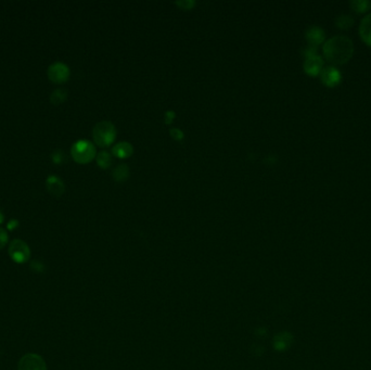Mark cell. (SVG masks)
<instances>
[{
  "instance_id": "1",
  "label": "cell",
  "mask_w": 371,
  "mask_h": 370,
  "mask_svg": "<svg viewBox=\"0 0 371 370\" xmlns=\"http://www.w3.org/2000/svg\"><path fill=\"white\" fill-rule=\"evenodd\" d=\"M353 51V41L346 36H334L323 45V54L326 59L333 64H342L348 61Z\"/></svg>"
},
{
  "instance_id": "2",
  "label": "cell",
  "mask_w": 371,
  "mask_h": 370,
  "mask_svg": "<svg viewBox=\"0 0 371 370\" xmlns=\"http://www.w3.org/2000/svg\"><path fill=\"white\" fill-rule=\"evenodd\" d=\"M93 139L99 147L104 148L111 144L116 137V129L111 122L102 121L96 124L92 132Z\"/></svg>"
},
{
  "instance_id": "3",
  "label": "cell",
  "mask_w": 371,
  "mask_h": 370,
  "mask_svg": "<svg viewBox=\"0 0 371 370\" xmlns=\"http://www.w3.org/2000/svg\"><path fill=\"white\" fill-rule=\"evenodd\" d=\"M71 154L75 162L80 164H87L95 159L96 148L90 142L78 140V142L72 145Z\"/></svg>"
},
{
  "instance_id": "4",
  "label": "cell",
  "mask_w": 371,
  "mask_h": 370,
  "mask_svg": "<svg viewBox=\"0 0 371 370\" xmlns=\"http://www.w3.org/2000/svg\"><path fill=\"white\" fill-rule=\"evenodd\" d=\"M9 255L15 263L23 264L26 263L30 257V250L28 244L24 241L17 239L13 240L9 246Z\"/></svg>"
},
{
  "instance_id": "5",
  "label": "cell",
  "mask_w": 371,
  "mask_h": 370,
  "mask_svg": "<svg viewBox=\"0 0 371 370\" xmlns=\"http://www.w3.org/2000/svg\"><path fill=\"white\" fill-rule=\"evenodd\" d=\"M48 77L55 84H63L70 77V69L62 62H55L48 67Z\"/></svg>"
},
{
  "instance_id": "6",
  "label": "cell",
  "mask_w": 371,
  "mask_h": 370,
  "mask_svg": "<svg viewBox=\"0 0 371 370\" xmlns=\"http://www.w3.org/2000/svg\"><path fill=\"white\" fill-rule=\"evenodd\" d=\"M19 370H47L44 359L36 354H28L20 359Z\"/></svg>"
},
{
  "instance_id": "7",
  "label": "cell",
  "mask_w": 371,
  "mask_h": 370,
  "mask_svg": "<svg viewBox=\"0 0 371 370\" xmlns=\"http://www.w3.org/2000/svg\"><path fill=\"white\" fill-rule=\"evenodd\" d=\"M46 187L49 194L57 198L61 197L65 191V186L63 184V181H62V179L59 178V177H57L55 175H50L48 178H47Z\"/></svg>"
},
{
  "instance_id": "8",
  "label": "cell",
  "mask_w": 371,
  "mask_h": 370,
  "mask_svg": "<svg viewBox=\"0 0 371 370\" xmlns=\"http://www.w3.org/2000/svg\"><path fill=\"white\" fill-rule=\"evenodd\" d=\"M323 61L320 56L314 55L308 57L304 62V70L311 75H317L322 71Z\"/></svg>"
},
{
  "instance_id": "9",
  "label": "cell",
  "mask_w": 371,
  "mask_h": 370,
  "mask_svg": "<svg viewBox=\"0 0 371 370\" xmlns=\"http://www.w3.org/2000/svg\"><path fill=\"white\" fill-rule=\"evenodd\" d=\"M322 82L328 86H334L341 81V73L334 66H327L320 72Z\"/></svg>"
},
{
  "instance_id": "10",
  "label": "cell",
  "mask_w": 371,
  "mask_h": 370,
  "mask_svg": "<svg viewBox=\"0 0 371 370\" xmlns=\"http://www.w3.org/2000/svg\"><path fill=\"white\" fill-rule=\"evenodd\" d=\"M274 347L277 351H285L293 343V336L290 332H280L274 338Z\"/></svg>"
},
{
  "instance_id": "11",
  "label": "cell",
  "mask_w": 371,
  "mask_h": 370,
  "mask_svg": "<svg viewBox=\"0 0 371 370\" xmlns=\"http://www.w3.org/2000/svg\"><path fill=\"white\" fill-rule=\"evenodd\" d=\"M306 38L311 46L316 47L318 44L322 43L323 38H325V32L319 26H312L307 29Z\"/></svg>"
},
{
  "instance_id": "12",
  "label": "cell",
  "mask_w": 371,
  "mask_h": 370,
  "mask_svg": "<svg viewBox=\"0 0 371 370\" xmlns=\"http://www.w3.org/2000/svg\"><path fill=\"white\" fill-rule=\"evenodd\" d=\"M112 152L114 155L117 156V158L119 159H126L133 154L134 148L129 142H122L114 145L112 149Z\"/></svg>"
},
{
  "instance_id": "13",
  "label": "cell",
  "mask_w": 371,
  "mask_h": 370,
  "mask_svg": "<svg viewBox=\"0 0 371 370\" xmlns=\"http://www.w3.org/2000/svg\"><path fill=\"white\" fill-rule=\"evenodd\" d=\"M359 33L365 43L371 46V13L362 20L359 26Z\"/></svg>"
},
{
  "instance_id": "14",
  "label": "cell",
  "mask_w": 371,
  "mask_h": 370,
  "mask_svg": "<svg viewBox=\"0 0 371 370\" xmlns=\"http://www.w3.org/2000/svg\"><path fill=\"white\" fill-rule=\"evenodd\" d=\"M128 176H129V170L127 168V165H125V164H119L113 171V178L118 182H124L125 180H127Z\"/></svg>"
},
{
  "instance_id": "15",
  "label": "cell",
  "mask_w": 371,
  "mask_h": 370,
  "mask_svg": "<svg viewBox=\"0 0 371 370\" xmlns=\"http://www.w3.org/2000/svg\"><path fill=\"white\" fill-rule=\"evenodd\" d=\"M67 98V93L63 89H57L51 93L50 96V102L55 106H59V104L63 103Z\"/></svg>"
},
{
  "instance_id": "16",
  "label": "cell",
  "mask_w": 371,
  "mask_h": 370,
  "mask_svg": "<svg viewBox=\"0 0 371 370\" xmlns=\"http://www.w3.org/2000/svg\"><path fill=\"white\" fill-rule=\"evenodd\" d=\"M97 163L100 166L101 169H108L112 163V158L107 151H101L100 153L97 155Z\"/></svg>"
},
{
  "instance_id": "17",
  "label": "cell",
  "mask_w": 371,
  "mask_h": 370,
  "mask_svg": "<svg viewBox=\"0 0 371 370\" xmlns=\"http://www.w3.org/2000/svg\"><path fill=\"white\" fill-rule=\"evenodd\" d=\"M354 23V19L351 15L342 14L337 18V25L340 28H347Z\"/></svg>"
},
{
  "instance_id": "18",
  "label": "cell",
  "mask_w": 371,
  "mask_h": 370,
  "mask_svg": "<svg viewBox=\"0 0 371 370\" xmlns=\"http://www.w3.org/2000/svg\"><path fill=\"white\" fill-rule=\"evenodd\" d=\"M64 153L62 150H56L52 152L51 154V159L52 161H54V163L56 164H62L64 161Z\"/></svg>"
},
{
  "instance_id": "19",
  "label": "cell",
  "mask_w": 371,
  "mask_h": 370,
  "mask_svg": "<svg viewBox=\"0 0 371 370\" xmlns=\"http://www.w3.org/2000/svg\"><path fill=\"white\" fill-rule=\"evenodd\" d=\"M352 4L355 7V10H357L358 12H362L368 8L369 3L366 0H358V1H353Z\"/></svg>"
},
{
  "instance_id": "20",
  "label": "cell",
  "mask_w": 371,
  "mask_h": 370,
  "mask_svg": "<svg viewBox=\"0 0 371 370\" xmlns=\"http://www.w3.org/2000/svg\"><path fill=\"white\" fill-rule=\"evenodd\" d=\"M8 239L9 237L7 231L4 230V229L0 228V250L6 247V244L8 243Z\"/></svg>"
},
{
  "instance_id": "21",
  "label": "cell",
  "mask_w": 371,
  "mask_h": 370,
  "mask_svg": "<svg viewBox=\"0 0 371 370\" xmlns=\"http://www.w3.org/2000/svg\"><path fill=\"white\" fill-rule=\"evenodd\" d=\"M171 137H173L176 140H181L182 138H184V134H182V132H181L180 129H176V128L171 129Z\"/></svg>"
},
{
  "instance_id": "22",
  "label": "cell",
  "mask_w": 371,
  "mask_h": 370,
  "mask_svg": "<svg viewBox=\"0 0 371 370\" xmlns=\"http://www.w3.org/2000/svg\"><path fill=\"white\" fill-rule=\"evenodd\" d=\"M176 3L178 4L179 7H181L182 9H191L192 6H195V2L190 1V0H187V1H179V2H176Z\"/></svg>"
},
{
  "instance_id": "23",
  "label": "cell",
  "mask_w": 371,
  "mask_h": 370,
  "mask_svg": "<svg viewBox=\"0 0 371 370\" xmlns=\"http://www.w3.org/2000/svg\"><path fill=\"white\" fill-rule=\"evenodd\" d=\"M174 117H175V114H174L173 111L166 112V114H165V122L166 123H171V121H173Z\"/></svg>"
},
{
  "instance_id": "24",
  "label": "cell",
  "mask_w": 371,
  "mask_h": 370,
  "mask_svg": "<svg viewBox=\"0 0 371 370\" xmlns=\"http://www.w3.org/2000/svg\"><path fill=\"white\" fill-rule=\"evenodd\" d=\"M19 225V222L17 220H11L9 223H8V229L9 230H13L14 228H17Z\"/></svg>"
},
{
  "instance_id": "25",
  "label": "cell",
  "mask_w": 371,
  "mask_h": 370,
  "mask_svg": "<svg viewBox=\"0 0 371 370\" xmlns=\"http://www.w3.org/2000/svg\"><path fill=\"white\" fill-rule=\"evenodd\" d=\"M3 220H4V216H3V214H2V212L0 211V224H2V223H3Z\"/></svg>"
}]
</instances>
